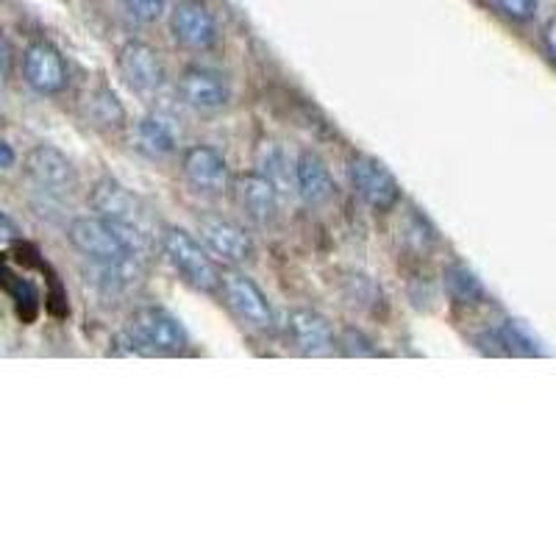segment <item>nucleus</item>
Here are the masks:
<instances>
[{"instance_id":"obj_24","label":"nucleus","mask_w":556,"mask_h":556,"mask_svg":"<svg viewBox=\"0 0 556 556\" xmlns=\"http://www.w3.org/2000/svg\"><path fill=\"white\" fill-rule=\"evenodd\" d=\"M493 3L504 17L515 20V23H529L540 12V0H493Z\"/></svg>"},{"instance_id":"obj_16","label":"nucleus","mask_w":556,"mask_h":556,"mask_svg":"<svg viewBox=\"0 0 556 556\" xmlns=\"http://www.w3.org/2000/svg\"><path fill=\"white\" fill-rule=\"evenodd\" d=\"M235 198L251 220L270 223L278 215V187L262 173H242L235 178Z\"/></svg>"},{"instance_id":"obj_7","label":"nucleus","mask_w":556,"mask_h":556,"mask_svg":"<svg viewBox=\"0 0 556 556\" xmlns=\"http://www.w3.org/2000/svg\"><path fill=\"white\" fill-rule=\"evenodd\" d=\"M170 28L176 42L195 53L212 51L220 39L215 14L208 12L203 0H176L170 12Z\"/></svg>"},{"instance_id":"obj_25","label":"nucleus","mask_w":556,"mask_h":556,"mask_svg":"<svg viewBox=\"0 0 556 556\" xmlns=\"http://www.w3.org/2000/svg\"><path fill=\"white\" fill-rule=\"evenodd\" d=\"M123 7L142 23H156L165 14V0H123Z\"/></svg>"},{"instance_id":"obj_21","label":"nucleus","mask_w":556,"mask_h":556,"mask_svg":"<svg viewBox=\"0 0 556 556\" xmlns=\"http://www.w3.org/2000/svg\"><path fill=\"white\" fill-rule=\"evenodd\" d=\"M342 295H345L348 304L359 306V309H376L381 304V287L370 276H362V273H351L345 278Z\"/></svg>"},{"instance_id":"obj_5","label":"nucleus","mask_w":556,"mask_h":556,"mask_svg":"<svg viewBox=\"0 0 556 556\" xmlns=\"http://www.w3.org/2000/svg\"><path fill=\"white\" fill-rule=\"evenodd\" d=\"M220 295L228 309H231V315L245 323L248 329L273 331V326H276L273 306L251 276L240 270H223Z\"/></svg>"},{"instance_id":"obj_6","label":"nucleus","mask_w":556,"mask_h":556,"mask_svg":"<svg viewBox=\"0 0 556 556\" xmlns=\"http://www.w3.org/2000/svg\"><path fill=\"white\" fill-rule=\"evenodd\" d=\"M348 173H351V184H354L356 195L374 208V212H390L399 206L401 201V184L392 176L379 159L367 156V153H356L348 162Z\"/></svg>"},{"instance_id":"obj_8","label":"nucleus","mask_w":556,"mask_h":556,"mask_svg":"<svg viewBox=\"0 0 556 556\" xmlns=\"http://www.w3.org/2000/svg\"><path fill=\"white\" fill-rule=\"evenodd\" d=\"M26 176L48 195H70L78 187V173L67 153L53 146H34L26 156Z\"/></svg>"},{"instance_id":"obj_3","label":"nucleus","mask_w":556,"mask_h":556,"mask_svg":"<svg viewBox=\"0 0 556 556\" xmlns=\"http://www.w3.org/2000/svg\"><path fill=\"white\" fill-rule=\"evenodd\" d=\"M128 334L137 342L139 354H181L190 345V337L184 331L176 315H170L162 306H142L128 320Z\"/></svg>"},{"instance_id":"obj_29","label":"nucleus","mask_w":556,"mask_h":556,"mask_svg":"<svg viewBox=\"0 0 556 556\" xmlns=\"http://www.w3.org/2000/svg\"><path fill=\"white\" fill-rule=\"evenodd\" d=\"M3 73H12V45H9V39H3Z\"/></svg>"},{"instance_id":"obj_1","label":"nucleus","mask_w":556,"mask_h":556,"mask_svg":"<svg viewBox=\"0 0 556 556\" xmlns=\"http://www.w3.org/2000/svg\"><path fill=\"white\" fill-rule=\"evenodd\" d=\"M159 245L165 260L170 262L173 270L187 281L190 287L201 292H220L223 285V270L217 267V262L208 256V248H203L190 231L184 228L167 226L162 235H159Z\"/></svg>"},{"instance_id":"obj_17","label":"nucleus","mask_w":556,"mask_h":556,"mask_svg":"<svg viewBox=\"0 0 556 556\" xmlns=\"http://www.w3.org/2000/svg\"><path fill=\"white\" fill-rule=\"evenodd\" d=\"M137 139L139 148L153 159H167L176 153L178 148V134L170 126V121H165L162 114H148L137 123Z\"/></svg>"},{"instance_id":"obj_4","label":"nucleus","mask_w":556,"mask_h":556,"mask_svg":"<svg viewBox=\"0 0 556 556\" xmlns=\"http://www.w3.org/2000/svg\"><path fill=\"white\" fill-rule=\"evenodd\" d=\"M89 206H92L96 215L106 217L114 226L134 228V231H142V235L153 237L151 208L139 201L128 187H123L121 181H114V178H101L92 187V192H89Z\"/></svg>"},{"instance_id":"obj_26","label":"nucleus","mask_w":556,"mask_h":556,"mask_svg":"<svg viewBox=\"0 0 556 556\" xmlns=\"http://www.w3.org/2000/svg\"><path fill=\"white\" fill-rule=\"evenodd\" d=\"M340 345L348 356H374L376 354V348H370L374 342L367 340V337L356 329H348L345 334H342Z\"/></svg>"},{"instance_id":"obj_11","label":"nucleus","mask_w":556,"mask_h":556,"mask_svg":"<svg viewBox=\"0 0 556 556\" xmlns=\"http://www.w3.org/2000/svg\"><path fill=\"white\" fill-rule=\"evenodd\" d=\"M23 78L39 96H59L67 87L70 73L51 42H31L23 53Z\"/></svg>"},{"instance_id":"obj_22","label":"nucleus","mask_w":556,"mask_h":556,"mask_svg":"<svg viewBox=\"0 0 556 556\" xmlns=\"http://www.w3.org/2000/svg\"><path fill=\"white\" fill-rule=\"evenodd\" d=\"M498 342L506 345L509 354H520V356H538L543 354V348H540L538 337L531 334L520 320H506L498 331Z\"/></svg>"},{"instance_id":"obj_27","label":"nucleus","mask_w":556,"mask_h":556,"mask_svg":"<svg viewBox=\"0 0 556 556\" xmlns=\"http://www.w3.org/2000/svg\"><path fill=\"white\" fill-rule=\"evenodd\" d=\"M543 45H545V51H548L551 62L556 64V17H551L548 23H545V28H543Z\"/></svg>"},{"instance_id":"obj_20","label":"nucleus","mask_w":556,"mask_h":556,"mask_svg":"<svg viewBox=\"0 0 556 556\" xmlns=\"http://www.w3.org/2000/svg\"><path fill=\"white\" fill-rule=\"evenodd\" d=\"M399 237L401 245H404L406 251L415 253V256H426V253L437 245L434 226H431L417 208H409V212H406V217L401 220Z\"/></svg>"},{"instance_id":"obj_13","label":"nucleus","mask_w":556,"mask_h":556,"mask_svg":"<svg viewBox=\"0 0 556 556\" xmlns=\"http://www.w3.org/2000/svg\"><path fill=\"white\" fill-rule=\"evenodd\" d=\"M178 96L195 112H220L231 101L228 81L208 67H187L178 78Z\"/></svg>"},{"instance_id":"obj_19","label":"nucleus","mask_w":556,"mask_h":556,"mask_svg":"<svg viewBox=\"0 0 556 556\" xmlns=\"http://www.w3.org/2000/svg\"><path fill=\"white\" fill-rule=\"evenodd\" d=\"M87 114L89 121L96 123L98 128H106V131H117V128L126 126V109H123L121 98L114 96V89H109L106 84L89 92Z\"/></svg>"},{"instance_id":"obj_10","label":"nucleus","mask_w":556,"mask_h":556,"mask_svg":"<svg viewBox=\"0 0 556 556\" xmlns=\"http://www.w3.org/2000/svg\"><path fill=\"white\" fill-rule=\"evenodd\" d=\"M117 70H121L123 81L142 96H153L165 87L167 73L165 64L159 59L151 45L146 42H126L117 53Z\"/></svg>"},{"instance_id":"obj_15","label":"nucleus","mask_w":556,"mask_h":556,"mask_svg":"<svg viewBox=\"0 0 556 556\" xmlns=\"http://www.w3.org/2000/svg\"><path fill=\"white\" fill-rule=\"evenodd\" d=\"M292 181H295L298 195L304 198L309 206H323L334 198V178H331L329 165L317 156L315 151H301L292 165Z\"/></svg>"},{"instance_id":"obj_23","label":"nucleus","mask_w":556,"mask_h":556,"mask_svg":"<svg viewBox=\"0 0 556 556\" xmlns=\"http://www.w3.org/2000/svg\"><path fill=\"white\" fill-rule=\"evenodd\" d=\"M260 165L265 167V173L262 176L270 178L276 187H281V184H287V170H285V156H281V151H278L273 142H265L262 146V153H260Z\"/></svg>"},{"instance_id":"obj_30","label":"nucleus","mask_w":556,"mask_h":556,"mask_svg":"<svg viewBox=\"0 0 556 556\" xmlns=\"http://www.w3.org/2000/svg\"><path fill=\"white\" fill-rule=\"evenodd\" d=\"M0 153H3V167H12L14 165V151H12V146H9V142H0Z\"/></svg>"},{"instance_id":"obj_14","label":"nucleus","mask_w":556,"mask_h":556,"mask_svg":"<svg viewBox=\"0 0 556 556\" xmlns=\"http://www.w3.org/2000/svg\"><path fill=\"white\" fill-rule=\"evenodd\" d=\"M287 331H290L298 351L306 356H326L337 345L331 323L315 309H292L287 315Z\"/></svg>"},{"instance_id":"obj_9","label":"nucleus","mask_w":556,"mask_h":556,"mask_svg":"<svg viewBox=\"0 0 556 556\" xmlns=\"http://www.w3.org/2000/svg\"><path fill=\"white\" fill-rule=\"evenodd\" d=\"M198 231H201L203 245L215 253L217 260L228 262V265H245V262L253 260V253H256L251 235L242 226H237L235 220H228V217H201L198 220Z\"/></svg>"},{"instance_id":"obj_12","label":"nucleus","mask_w":556,"mask_h":556,"mask_svg":"<svg viewBox=\"0 0 556 556\" xmlns=\"http://www.w3.org/2000/svg\"><path fill=\"white\" fill-rule=\"evenodd\" d=\"M181 173L184 178L201 192L220 195L231 184V170L228 162L217 148L212 146H192L181 153Z\"/></svg>"},{"instance_id":"obj_2","label":"nucleus","mask_w":556,"mask_h":556,"mask_svg":"<svg viewBox=\"0 0 556 556\" xmlns=\"http://www.w3.org/2000/svg\"><path fill=\"white\" fill-rule=\"evenodd\" d=\"M67 240L81 256H87V260L96 262V265H123V262L142 260V256H137L134 248L128 245V240L123 237L121 228L101 215L76 217V220L67 226Z\"/></svg>"},{"instance_id":"obj_18","label":"nucleus","mask_w":556,"mask_h":556,"mask_svg":"<svg viewBox=\"0 0 556 556\" xmlns=\"http://www.w3.org/2000/svg\"><path fill=\"white\" fill-rule=\"evenodd\" d=\"M443 287L451 301L459 306H479L486 301V290L481 285V278L468 265H462V262L445 267Z\"/></svg>"},{"instance_id":"obj_28","label":"nucleus","mask_w":556,"mask_h":556,"mask_svg":"<svg viewBox=\"0 0 556 556\" xmlns=\"http://www.w3.org/2000/svg\"><path fill=\"white\" fill-rule=\"evenodd\" d=\"M23 235V231H20L17 226H14V220H12V215H3V240L7 242H12V240H17V237Z\"/></svg>"}]
</instances>
